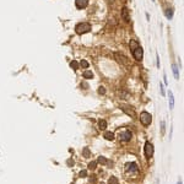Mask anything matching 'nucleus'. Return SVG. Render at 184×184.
<instances>
[{
	"mask_svg": "<svg viewBox=\"0 0 184 184\" xmlns=\"http://www.w3.org/2000/svg\"><path fill=\"white\" fill-rule=\"evenodd\" d=\"M125 171L128 172V173H138V171H139V167L138 165L135 162H130V163H126L125 165Z\"/></svg>",
	"mask_w": 184,
	"mask_h": 184,
	"instance_id": "obj_5",
	"label": "nucleus"
},
{
	"mask_svg": "<svg viewBox=\"0 0 184 184\" xmlns=\"http://www.w3.org/2000/svg\"><path fill=\"white\" fill-rule=\"evenodd\" d=\"M82 76L85 77V79H92V77H93V74H92V71H90V70H86V71H84Z\"/></svg>",
	"mask_w": 184,
	"mask_h": 184,
	"instance_id": "obj_16",
	"label": "nucleus"
},
{
	"mask_svg": "<svg viewBox=\"0 0 184 184\" xmlns=\"http://www.w3.org/2000/svg\"><path fill=\"white\" fill-rule=\"evenodd\" d=\"M159 90H161L162 96H165V88H163V85H162V84H159Z\"/></svg>",
	"mask_w": 184,
	"mask_h": 184,
	"instance_id": "obj_27",
	"label": "nucleus"
},
{
	"mask_svg": "<svg viewBox=\"0 0 184 184\" xmlns=\"http://www.w3.org/2000/svg\"><path fill=\"white\" fill-rule=\"evenodd\" d=\"M98 93H100V95H104V93H106L104 87H102V86H101V87L98 88Z\"/></svg>",
	"mask_w": 184,
	"mask_h": 184,
	"instance_id": "obj_25",
	"label": "nucleus"
},
{
	"mask_svg": "<svg viewBox=\"0 0 184 184\" xmlns=\"http://www.w3.org/2000/svg\"><path fill=\"white\" fill-rule=\"evenodd\" d=\"M80 177H81V178L87 177V171H81V172H80Z\"/></svg>",
	"mask_w": 184,
	"mask_h": 184,
	"instance_id": "obj_24",
	"label": "nucleus"
},
{
	"mask_svg": "<svg viewBox=\"0 0 184 184\" xmlns=\"http://www.w3.org/2000/svg\"><path fill=\"white\" fill-rule=\"evenodd\" d=\"M136 47H138V43H136V41H134V39H133L132 42H130V48H132L133 50H134V49L136 48Z\"/></svg>",
	"mask_w": 184,
	"mask_h": 184,
	"instance_id": "obj_23",
	"label": "nucleus"
},
{
	"mask_svg": "<svg viewBox=\"0 0 184 184\" xmlns=\"http://www.w3.org/2000/svg\"><path fill=\"white\" fill-rule=\"evenodd\" d=\"M156 58H157V68L159 69V56H158V54L156 55Z\"/></svg>",
	"mask_w": 184,
	"mask_h": 184,
	"instance_id": "obj_28",
	"label": "nucleus"
},
{
	"mask_svg": "<svg viewBox=\"0 0 184 184\" xmlns=\"http://www.w3.org/2000/svg\"><path fill=\"white\" fill-rule=\"evenodd\" d=\"M98 126H100V129L104 130L106 128H107V122H106L104 119H101L100 122H98Z\"/></svg>",
	"mask_w": 184,
	"mask_h": 184,
	"instance_id": "obj_15",
	"label": "nucleus"
},
{
	"mask_svg": "<svg viewBox=\"0 0 184 184\" xmlns=\"http://www.w3.org/2000/svg\"><path fill=\"white\" fill-rule=\"evenodd\" d=\"M103 138L106 139V140H113V139H114V133H112V132H106L103 134Z\"/></svg>",
	"mask_w": 184,
	"mask_h": 184,
	"instance_id": "obj_13",
	"label": "nucleus"
},
{
	"mask_svg": "<svg viewBox=\"0 0 184 184\" xmlns=\"http://www.w3.org/2000/svg\"><path fill=\"white\" fill-rule=\"evenodd\" d=\"M161 132H162V135L165 134V132H166V125H165V122H162V124H161Z\"/></svg>",
	"mask_w": 184,
	"mask_h": 184,
	"instance_id": "obj_26",
	"label": "nucleus"
},
{
	"mask_svg": "<svg viewBox=\"0 0 184 184\" xmlns=\"http://www.w3.org/2000/svg\"><path fill=\"white\" fill-rule=\"evenodd\" d=\"M140 122L142 123V125L149 126L151 123H152V116L149 112H142L140 114Z\"/></svg>",
	"mask_w": 184,
	"mask_h": 184,
	"instance_id": "obj_2",
	"label": "nucleus"
},
{
	"mask_svg": "<svg viewBox=\"0 0 184 184\" xmlns=\"http://www.w3.org/2000/svg\"><path fill=\"white\" fill-rule=\"evenodd\" d=\"M120 108H122L123 112H125L126 114H128V116H132L133 118H136V114H135L133 107H130V106H125V104H122Z\"/></svg>",
	"mask_w": 184,
	"mask_h": 184,
	"instance_id": "obj_8",
	"label": "nucleus"
},
{
	"mask_svg": "<svg viewBox=\"0 0 184 184\" xmlns=\"http://www.w3.org/2000/svg\"><path fill=\"white\" fill-rule=\"evenodd\" d=\"M178 184H182V182H178Z\"/></svg>",
	"mask_w": 184,
	"mask_h": 184,
	"instance_id": "obj_29",
	"label": "nucleus"
},
{
	"mask_svg": "<svg viewBox=\"0 0 184 184\" xmlns=\"http://www.w3.org/2000/svg\"><path fill=\"white\" fill-rule=\"evenodd\" d=\"M168 101H169V109H173L174 107V97L172 91H168Z\"/></svg>",
	"mask_w": 184,
	"mask_h": 184,
	"instance_id": "obj_11",
	"label": "nucleus"
},
{
	"mask_svg": "<svg viewBox=\"0 0 184 184\" xmlns=\"http://www.w3.org/2000/svg\"><path fill=\"white\" fill-rule=\"evenodd\" d=\"M108 184H119V181H118L117 177H114V175H112L109 179H108Z\"/></svg>",
	"mask_w": 184,
	"mask_h": 184,
	"instance_id": "obj_17",
	"label": "nucleus"
},
{
	"mask_svg": "<svg viewBox=\"0 0 184 184\" xmlns=\"http://www.w3.org/2000/svg\"><path fill=\"white\" fill-rule=\"evenodd\" d=\"M79 65H81V66L85 68V69H87L90 64H88V61H87V60H81V63H80Z\"/></svg>",
	"mask_w": 184,
	"mask_h": 184,
	"instance_id": "obj_21",
	"label": "nucleus"
},
{
	"mask_svg": "<svg viewBox=\"0 0 184 184\" xmlns=\"http://www.w3.org/2000/svg\"><path fill=\"white\" fill-rule=\"evenodd\" d=\"M122 17L123 20H125L126 22L130 20V16H129V10H128V7H124V9L122 10Z\"/></svg>",
	"mask_w": 184,
	"mask_h": 184,
	"instance_id": "obj_10",
	"label": "nucleus"
},
{
	"mask_svg": "<svg viewBox=\"0 0 184 184\" xmlns=\"http://www.w3.org/2000/svg\"><path fill=\"white\" fill-rule=\"evenodd\" d=\"M97 162H98V163H101V165H112V162L108 161V159L106 158V157H103V156H100V157H98Z\"/></svg>",
	"mask_w": 184,
	"mask_h": 184,
	"instance_id": "obj_12",
	"label": "nucleus"
},
{
	"mask_svg": "<svg viewBox=\"0 0 184 184\" xmlns=\"http://www.w3.org/2000/svg\"><path fill=\"white\" fill-rule=\"evenodd\" d=\"M133 55H134V58L136 59V60H141L142 59V55H144V50H142V48L140 46H138L133 50Z\"/></svg>",
	"mask_w": 184,
	"mask_h": 184,
	"instance_id": "obj_7",
	"label": "nucleus"
},
{
	"mask_svg": "<svg viewBox=\"0 0 184 184\" xmlns=\"http://www.w3.org/2000/svg\"><path fill=\"white\" fill-rule=\"evenodd\" d=\"M114 58H116L118 63H120L122 65H129V60H128V58H126V56L123 54V53H119V52L114 53Z\"/></svg>",
	"mask_w": 184,
	"mask_h": 184,
	"instance_id": "obj_3",
	"label": "nucleus"
},
{
	"mask_svg": "<svg viewBox=\"0 0 184 184\" xmlns=\"http://www.w3.org/2000/svg\"><path fill=\"white\" fill-rule=\"evenodd\" d=\"M132 136H133V134L130 133L129 130H125V132H123V133L119 134V140L126 142V141H130V140H132Z\"/></svg>",
	"mask_w": 184,
	"mask_h": 184,
	"instance_id": "obj_6",
	"label": "nucleus"
},
{
	"mask_svg": "<svg viewBox=\"0 0 184 184\" xmlns=\"http://www.w3.org/2000/svg\"><path fill=\"white\" fill-rule=\"evenodd\" d=\"M70 66L74 69V70H77V69H79V63H77L76 60H72L70 63Z\"/></svg>",
	"mask_w": 184,
	"mask_h": 184,
	"instance_id": "obj_19",
	"label": "nucleus"
},
{
	"mask_svg": "<svg viewBox=\"0 0 184 184\" xmlns=\"http://www.w3.org/2000/svg\"><path fill=\"white\" fill-rule=\"evenodd\" d=\"M152 1H155V0H152Z\"/></svg>",
	"mask_w": 184,
	"mask_h": 184,
	"instance_id": "obj_31",
	"label": "nucleus"
},
{
	"mask_svg": "<svg viewBox=\"0 0 184 184\" xmlns=\"http://www.w3.org/2000/svg\"><path fill=\"white\" fill-rule=\"evenodd\" d=\"M75 31H76V33H77V35H84V33H87L88 31H91V25L87 23V22L79 23V25H76Z\"/></svg>",
	"mask_w": 184,
	"mask_h": 184,
	"instance_id": "obj_1",
	"label": "nucleus"
},
{
	"mask_svg": "<svg viewBox=\"0 0 184 184\" xmlns=\"http://www.w3.org/2000/svg\"><path fill=\"white\" fill-rule=\"evenodd\" d=\"M101 184H104V183H101Z\"/></svg>",
	"mask_w": 184,
	"mask_h": 184,
	"instance_id": "obj_30",
	"label": "nucleus"
},
{
	"mask_svg": "<svg viewBox=\"0 0 184 184\" xmlns=\"http://www.w3.org/2000/svg\"><path fill=\"white\" fill-rule=\"evenodd\" d=\"M82 155H84V157H90L91 156V152H90L88 147H85L84 151H82Z\"/></svg>",
	"mask_w": 184,
	"mask_h": 184,
	"instance_id": "obj_20",
	"label": "nucleus"
},
{
	"mask_svg": "<svg viewBox=\"0 0 184 184\" xmlns=\"http://www.w3.org/2000/svg\"><path fill=\"white\" fill-rule=\"evenodd\" d=\"M88 4V0H75V5L77 9H85Z\"/></svg>",
	"mask_w": 184,
	"mask_h": 184,
	"instance_id": "obj_9",
	"label": "nucleus"
},
{
	"mask_svg": "<svg viewBox=\"0 0 184 184\" xmlns=\"http://www.w3.org/2000/svg\"><path fill=\"white\" fill-rule=\"evenodd\" d=\"M96 166H97V162H96V161L88 163V168H90V169H96Z\"/></svg>",
	"mask_w": 184,
	"mask_h": 184,
	"instance_id": "obj_22",
	"label": "nucleus"
},
{
	"mask_svg": "<svg viewBox=\"0 0 184 184\" xmlns=\"http://www.w3.org/2000/svg\"><path fill=\"white\" fill-rule=\"evenodd\" d=\"M166 16H167V19H168V20H171L172 17H173V10H172V9H167Z\"/></svg>",
	"mask_w": 184,
	"mask_h": 184,
	"instance_id": "obj_18",
	"label": "nucleus"
},
{
	"mask_svg": "<svg viewBox=\"0 0 184 184\" xmlns=\"http://www.w3.org/2000/svg\"><path fill=\"white\" fill-rule=\"evenodd\" d=\"M172 70H173L174 77H175L177 80H179V71H178V68H177V65H175V64L172 65Z\"/></svg>",
	"mask_w": 184,
	"mask_h": 184,
	"instance_id": "obj_14",
	"label": "nucleus"
},
{
	"mask_svg": "<svg viewBox=\"0 0 184 184\" xmlns=\"http://www.w3.org/2000/svg\"><path fill=\"white\" fill-rule=\"evenodd\" d=\"M145 156H146V158H151L153 156V146L149 141L145 144Z\"/></svg>",
	"mask_w": 184,
	"mask_h": 184,
	"instance_id": "obj_4",
	"label": "nucleus"
}]
</instances>
